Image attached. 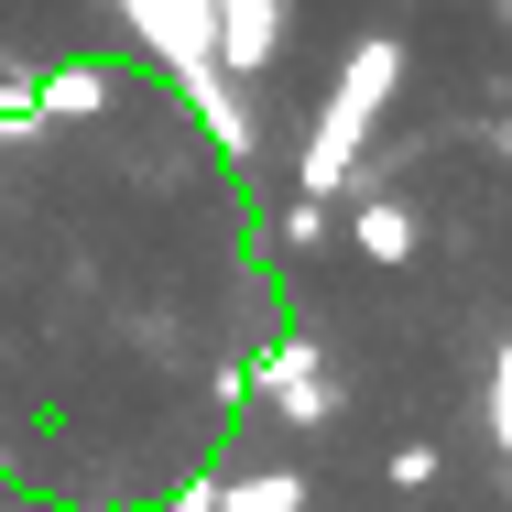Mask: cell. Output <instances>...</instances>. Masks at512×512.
<instances>
[{"mask_svg":"<svg viewBox=\"0 0 512 512\" xmlns=\"http://www.w3.org/2000/svg\"><path fill=\"white\" fill-rule=\"evenodd\" d=\"M393 77H404V44H382V33L338 66V99H327V120H316V142H306V186H316V197L349 186V142L371 131V109L393 99Z\"/></svg>","mask_w":512,"mask_h":512,"instance_id":"6da1fadb","label":"cell"},{"mask_svg":"<svg viewBox=\"0 0 512 512\" xmlns=\"http://www.w3.org/2000/svg\"><path fill=\"white\" fill-rule=\"evenodd\" d=\"M207 11H218V33H207L218 77H262L273 44H284V0H207Z\"/></svg>","mask_w":512,"mask_h":512,"instance_id":"7a4b0ae2","label":"cell"},{"mask_svg":"<svg viewBox=\"0 0 512 512\" xmlns=\"http://www.w3.org/2000/svg\"><path fill=\"white\" fill-rule=\"evenodd\" d=\"M262 393L295 414V425H327V371H316V338H273V360H262Z\"/></svg>","mask_w":512,"mask_h":512,"instance_id":"3957f363","label":"cell"},{"mask_svg":"<svg viewBox=\"0 0 512 512\" xmlns=\"http://www.w3.org/2000/svg\"><path fill=\"white\" fill-rule=\"evenodd\" d=\"M349 251H360V262H382V273H393V262H414V207L371 197L360 218H349Z\"/></svg>","mask_w":512,"mask_h":512,"instance_id":"277c9868","label":"cell"},{"mask_svg":"<svg viewBox=\"0 0 512 512\" xmlns=\"http://www.w3.org/2000/svg\"><path fill=\"white\" fill-rule=\"evenodd\" d=\"M33 99L55 109V120H88V109L120 99V77H109V66H55V77H33Z\"/></svg>","mask_w":512,"mask_h":512,"instance_id":"5b68a950","label":"cell"},{"mask_svg":"<svg viewBox=\"0 0 512 512\" xmlns=\"http://www.w3.org/2000/svg\"><path fill=\"white\" fill-rule=\"evenodd\" d=\"M218 512H306V480H295V469H273V480H229Z\"/></svg>","mask_w":512,"mask_h":512,"instance_id":"8992f818","label":"cell"},{"mask_svg":"<svg viewBox=\"0 0 512 512\" xmlns=\"http://www.w3.org/2000/svg\"><path fill=\"white\" fill-rule=\"evenodd\" d=\"M436 469H447V447H436V436H414V447H393V491H425Z\"/></svg>","mask_w":512,"mask_h":512,"instance_id":"52a82bcc","label":"cell"},{"mask_svg":"<svg viewBox=\"0 0 512 512\" xmlns=\"http://www.w3.org/2000/svg\"><path fill=\"white\" fill-rule=\"evenodd\" d=\"M284 240H295V251H316V240H327V207L295 197V207H284Z\"/></svg>","mask_w":512,"mask_h":512,"instance_id":"ba28073f","label":"cell"},{"mask_svg":"<svg viewBox=\"0 0 512 512\" xmlns=\"http://www.w3.org/2000/svg\"><path fill=\"white\" fill-rule=\"evenodd\" d=\"M491 425L512 436V349H502V382H491Z\"/></svg>","mask_w":512,"mask_h":512,"instance_id":"9c48e42d","label":"cell"},{"mask_svg":"<svg viewBox=\"0 0 512 512\" xmlns=\"http://www.w3.org/2000/svg\"><path fill=\"white\" fill-rule=\"evenodd\" d=\"M502 153H512V120H502Z\"/></svg>","mask_w":512,"mask_h":512,"instance_id":"30bf717a","label":"cell"}]
</instances>
